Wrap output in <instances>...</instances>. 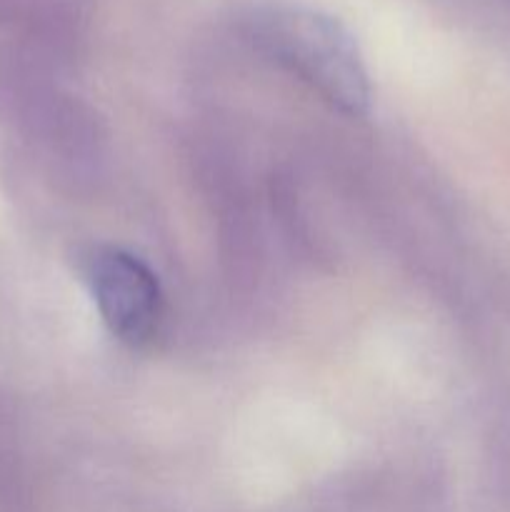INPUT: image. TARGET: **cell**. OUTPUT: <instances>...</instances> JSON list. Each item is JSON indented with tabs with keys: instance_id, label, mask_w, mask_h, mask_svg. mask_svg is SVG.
<instances>
[{
	"instance_id": "1",
	"label": "cell",
	"mask_w": 510,
	"mask_h": 512,
	"mask_svg": "<svg viewBox=\"0 0 510 512\" xmlns=\"http://www.w3.org/2000/svg\"><path fill=\"white\" fill-rule=\"evenodd\" d=\"M263 48L280 65L333 108L363 115L370 105V85L353 35L330 15L310 8H270L255 25Z\"/></svg>"
},
{
	"instance_id": "2",
	"label": "cell",
	"mask_w": 510,
	"mask_h": 512,
	"mask_svg": "<svg viewBox=\"0 0 510 512\" xmlns=\"http://www.w3.org/2000/svg\"><path fill=\"white\" fill-rule=\"evenodd\" d=\"M88 283L115 338L133 348L155 338L163 320V293L143 260L118 248L95 250L88 260Z\"/></svg>"
}]
</instances>
